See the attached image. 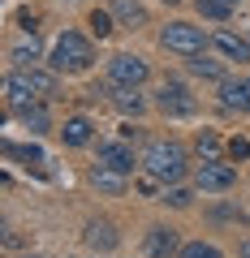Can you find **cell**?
I'll list each match as a JSON object with an SVG mask.
<instances>
[{"instance_id":"obj_1","label":"cell","mask_w":250,"mask_h":258,"mask_svg":"<svg viewBox=\"0 0 250 258\" xmlns=\"http://www.w3.org/2000/svg\"><path fill=\"white\" fill-rule=\"evenodd\" d=\"M56 91V78L43 74V69H13L9 78H5V95H9L13 108H22V103H43L47 95Z\"/></svg>"},{"instance_id":"obj_2","label":"cell","mask_w":250,"mask_h":258,"mask_svg":"<svg viewBox=\"0 0 250 258\" xmlns=\"http://www.w3.org/2000/svg\"><path fill=\"white\" fill-rule=\"evenodd\" d=\"M142 168H147L156 181H164V185H177L185 176V151L177 147V142H151L147 151H142Z\"/></svg>"},{"instance_id":"obj_3","label":"cell","mask_w":250,"mask_h":258,"mask_svg":"<svg viewBox=\"0 0 250 258\" xmlns=\"http://www.w3.org/2000/svg\"><path fill=\"white\" fill-rule=\"evenodd\" d=\"M91 60H95L91 39L78 35V30H65V35L52 43V69H56V74H82Z\"/></svg>"},{"instance_id":"obj_4","label":"cell","mask_w":250,"mask_h":258,"mask_svg":"<svg viewBox=\"0 0 250 258\" xmlns=\"http://www.w3.org/2000/svg\"><path fill=\"white\" fill-rule=\"evenodd\" d=\"M160 43L168 47V52H181V56H194V52H203V30L198 26H190V22H168L164 30H160Z\"/></svg>"},{"instance_id":"obj_5","label":"cell","mask_w":250,"mask_h":258,"mask_svg":"<svg viewBox=\"0 0 250 258\" xmlns=\"http://www.w3.org/2000/svg\"><path fill=\"white\" fill-rule=\"evenodd\" d=\"M151 74V64L142 60V56H130V52H121L108 60V86H142Z\"/></svg>"},{"instance_id":"obj_6","label":"cell","mask_w":250,"mask_h":258,"mask_svg":"<svg viewBox=\"0 0 250 258\" xmlns=\"http://www.w3.org/2000/svg\"><path fill=\"white\" fill-rule=\"evenodd\" d=\"M194 181H198V189H207V194H224V189H233V181H237V168L224 164V159H203L198 172H194Z\"/></svg>"},{"instance_id":"obj_7","label":"cell","mask_w":250,"mask_h":258,"mask_svg":"<svg viewBox=\"0 0 250 258\" xmlns=\"http://www.w3.org/2000/svg\"><path fill=\"white\" fill-rule=\"evenodd\" d=\"M156 108L168 112V116H190V112H194V99H190V91H185L181 82H164L156 91Z\"/></svg>"},{"instance_id":"obj_8","label":"cell","mask_w":250,"mask_h":258,"mask_svg":"<svg viewBox=\"0 0 250 258\" xmlns=\"http://www.w3.org/2000/svg\"><path fill=\"white\" fill-rule=\"evenodd\" d=\"M95 168H108V172H134V151L125 147V142H99V159H95Z\"/></svg>"},{"instance_id":"obj_9","label":"cell","mask_w":250,"mask_h":258,"mask_svg":"<svg viewBox=\"0 0 250 258\" xmlns=\"http://www.w3.org/2000/svg\"><path fill=\"white\" fill-rule=\"evenodd\" d=\"M220 99H224V108L250 112V78H224L220 82Z\"/></svg>"},{"instance_id":"obj_10","label":"cell","mask_w":250,"mask_h":258,"mask_svg":"<svg viewBox=\"0 0 250 258\" xmlns=\"http://www.w3.org/2000/svg\"><path fill=\"white\" fill-rule=\"evenodd\" d=\"M216 52L224 56V60H250V39L233 35V30H216Z\"/></svg>"},{"instance_id":"obj_11","label":"cell","mask_w":250,"mask_h":258,"mask_svg":"<svg viewBox=\"0 0 250 258\" xmlns=\"http://www.w3.org/2000/svg\"><path fill=\"white\" fill-rule=\"evenodd\" d=\"M147 254H151V258L177 254V232H173V228H151V232H147Z\"/></svg>"},{"instance_id":"obj_12","label":"cell","mask_w":250,"mask_h":258,"mask_svg":"<svg viewBox=\"0 0 250 258\" xmlns=\"http://www.w3.org/2000/svg\"><path fill=\"white\" fill-rule=\"evenodd\" d=\"M112 18H117L121 26H134V30H138L142 22H147V9H142L138 0H112Z\"/></svg>"},{"instance_id":"obj_13","label":"cell","mask_w":250,"mask_h":258,"mask_svg":"<svg viewBox=\"0 0 250 258\" xmlns=\"http://www.w3.org/2000/svg\"><path fill=\"white\" fill-rule=\"evenodd\" d=\"M112 91V103H117L125 116H138L142 112V95H138V86H108Z\"/></svg>"},{"instance_id":"obj_14","label":"cell","mask_w":250,"mask_h":258,"mask_svg":"<svg viewBox=\"0 0 250 258\" xmlns=\"http://www.w3.org/2000/svg\"><path fill=\"white\" fill-rule=\"evenodd\" d=\"M61 138H65V147H86V142H91V120L86 116H69L65 129H61Z\"/></svg>"},{"instance_id":"obj_15","label":"cell","mask_w":250,"mask_h":258,"mask_svg":"<svg viewBox=\"0 0 250 258\" xmlns=\"http://www.w3.org/2000/svg\"><path fill=\"white\" fill-rule=\"evenodd\" d=\"M190 74H198V78H216V82H224V64L216 60V56H207V52H194V56H190Z\"/></svg>"},{"instance_id":"obj_16","label":"cell","mask_w":250,"mask_h":258,"mask_svg":"<svg viewBox=\"0 0 250 258\" xmlns=\"http://www.w3.org/2000/svg\"><path fill=\"white\" fill-rule=\"evenodd\" d=\"M5 155H9V159H18V164H26V168H43V151H39V147H22V142H5Z\"/></svg>"},{"instance_id":"obj_17","label":"cell","mask_w":250,"mask_h":258,"mask_svg":"<svg viewBox=\"0 0 250 258\" xmlns=\"http://www.w3.org/2000/svg\"><path fill=\"white\" fill-rule=\"evenodd\" d=\"M86 245H91V249H112V245H117L112 224H86Z\"/></svg>"},{"instance_id":"obj_18","label":"cell","mask_w":250,"mask_h":258,"mask_svg":"<svg viewBox=\"0 0 250 258\" xmlns=\"http://www.w3.org/2000/svg\"><path fill=\"white\" fill-rule=\"evenodd\" d=\"M18 116L26 120V129H30V134H43V129H47V112H43V103H22V108H18Z\"/></svg>"},{"instance_id":"obj_19","label":"cell","mask_w":250,"mask_h":258,"mask_svg":"<svg viewBox=\"0 0 250 258\" xmlns=\"http://www.w3.org/2000/svg\"><path fill=\"white\" fill-rule=\"evenodd\" d=\"M91 181L99 185L104 194H121V189H125V176H121V172H108V168H95Z\"/></svg>"},{"instance_id":"obj_20","label":"cell","mask_w":250,"mask_h":258,"mask_svg":"<svg viewBox=\"0 0 250 258\" xmlns=\"http://www.w3.org/2000/svg\"><path fill=\"white\" fill-rule=\"evenodd\" d=\"M233 9H237V0H198V13L203 18H216V22H224Z\"/></svg>"},{"instance_id":"obj_21","label":"cell","mask_w":250,"mask_h":258,"mask_svg":"<svg viewBox=\"0 0 250 258\" xmlns=\"http://www.w3.org/2000/svg\"><path fill=\"white\" fill-rule=\"evenodd\" d=\"M181 258H224V254L207 241H190V245H181Z\"/></svg>"},{"instance_id":"obj_22","label":"cell","mask_w":250,"mask_h":258,"mask_svg":"<svg viewBox=\"0 0 250 258\" xmlns=\"http://www.w3.org/2000/svg\"><path fill=\"white\" fill-rule=\"evenodd\" d=\"M194 147H198V155H203V159H216V155H220V138H216L212 129H203V134H198Z\"/></svg>"},{"instance_id":"obj_23","label":"cell","mask_w":250,"mask_h":258,"mask_svg":"<svg viewBox=\"0 0 250 258\" xmlns=\"http://www.w3.org/2000/svg\"><path fill=\"white\" fill-rule=\"evenodd\" d=\"M91 30H95V35H112V30H117V22H112V13H104V9H95L91 13Z\"/></svg>"},{"instance_id":"obj_24","label":"cell","mask_w":250,"mask_h":258,"mask_svg":"<svg viewBox=\"0 0 250 258\" xmlns=\"http://www.w3.org/2000/svg\"><path fill=\"white\" fill-rule=\"evenodd\" d=\"M246 155H250V142H246V138H233V142H229V159H237V164H241Z\"/></svg>"},{"instance_id":"obj_25","label":"cell","mask_w":250,"mask_h":258,"mask_svg":"<svg viewBox=\"0 0 250 258\" xmlns=\"http://www.w3.org/2000/svg\"><path fill=\"white\" fill-rule=\"evenodd\" d=\"M168 203H173V207H185V203H190V189H173V194H168Z\"/></svg>"},{"instance_id":"obj_26","label":"cell","mask_w":250,"mask_h":258,"mask_svg":"<svg viewBox=\"0 0 250 258\" xmlns=\"http://www.w3.org/2000/svg\"><path fill=\"white\" fill-rule=\"evenodd\" d=\"M241 258H250V241H246V245H241Z\"/></svg>"},{"instance_id":"obj_27","label":"cell","mask_w":250,"mask_h":258,"mask_svg":"<svg viewBox=\"0 0 250 258\" xmlns=\"http://www.w3.org/2000/svg\"><path fill=\"white\" fill-rule=\"evenodd\" d=\"M164 5H177V0H164Z\"/></svg>"}]
</instances>
